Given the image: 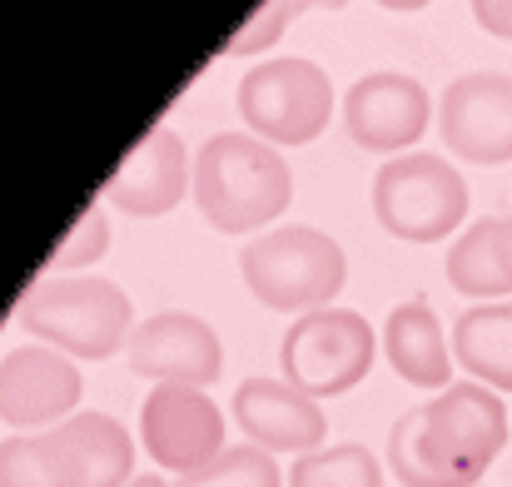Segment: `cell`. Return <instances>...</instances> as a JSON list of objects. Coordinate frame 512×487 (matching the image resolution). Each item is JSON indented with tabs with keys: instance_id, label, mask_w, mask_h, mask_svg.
Here are the masks:
<instances>
[{
	"instance_id": "cell-1",
	"label": "cell",
	"mask_w": 512,
	"mask_h": 487,
	"mask_svg": "<svg viewBox=\"0 0 512 487\" xmlns=\"http://www.w3.org/2000/svg\"><path fill=\"white\" fill-rule=\"evenodd\" d=\"M508 448V408L483 383H453L388 428V468L403 487H478Z\"/></svg>"
},
{
	"instance_id": "cell-2",
	"label": "cell",
	"mask_w": 512,
	"mask_h": 487,
	"mask_svg": "<svg viewBox=\"0 0 512 487\" xmlns=\"http://www.w3.org/2000/svg\"><path fill=\"white\" fill-rule=\"evenodd\" d=\"M189 194H194L209 229H219V234L264 229L269 234V224L294 199V169L259 135L224 130V135H209L199 145Z\"/></svg>"
},
{
	"instance_id": "cell-3",
	"label": "cell",
	"mask_w": 512,
	"mask_h": 487,
	"mask_svg": "<svg viewBox=\"0 0 512 487\" xmlns=\"http://www.w3.org/2000/svg\"><path fill=\"white\" fill-rule=\"evenodd\" d=\"M135 443L110 413H75L45 433L0 443V487H125Z\"/></svg>"
},
{
	"instance_id": "cell-4",
	"label": "cell",
	"mask_w": 512,
	"mask_h": 487,
	"mask_svg": "<svg viewBox=\"0 0 512 487\" xmlns=\"http://www.w3.org/2000/svg\"><path fill=\"white\" fill-rule=\"evenodd\" d=\"M130 319H135V304L120 284L110 279H80V274H55V279H40L35 289H25L20 309H15V324L25 333H35L45 348L65 353V358H115L125 343H130Z\"/></svg>"
},
{
	"instance_id": "cell-5",
	"label": "cell",
	"mask_w": 512,
	"mask_h": 487,
	"mask_svg": "<svg viewBox=\"0 0 512 487\" xmlns=\"http://www.w3.org/2000/svg\"><path fill=\"white\" fill-rule=\"evenodd\" d=\"M239 274L264 309L304 319V314L334 304V294L348 279V259H343L339 239H329L324 229L289 224V229L254 234L239 249Z\"/></svg>"
},
{
	"instance_id": "cell-6",
	"label": "cell",
	"mask_w": 512,
	"mask_h": 487,
	"mask_svg": "<svg viewBox=\"0 0 512 487\" xmlns=\"http://www.w3.org/2000/svg\"><path fill=\"white\" fill-rule=\"evenodd\" d=\"M234 105H239L249 135H259L274 150L279 145L299 150V145H314L329 130L334 85H329V70H319L304 55H289V60H269V65L244 70Z\"/></svg>"
},
{
	"instance_id": "cell-7",
	"label": "cell",
	"mask_w": 512,
	"mask_h": 487,
	"mask_svg": "<svg viewBox=\"0 0 512 487\" xmlns=\"http://www.w3.org/2000/svg\"><path fill=\"white\" fill-rule=\"evenodd\" d=\"M373 214L403 244H438L468 214V184L443 155H398L373 174Z\"/></svg>"
},
{
	"instance_id": "cell-8",
	"label": "cell",
	"mask_w": 512,
	"mask_h": 487,
	"mask_svg": "<svg viewBox=\"0 0 512 487\" xmlns=\"http://www.w3.org/2000/svg\"><path fill=\"white\" fill-rule=\"evenodd\" d=\"M373 358H378V338H373L368 319L353 309H314V314L294 319L279 343L284 383H294L314 403L358 388L368 378Z\"/></svg>"
},
{
	"instance_id": "cell-9",
	"label": "cell",
	"mask_w": 512,
	"mask_h": 487,
	"mask_svg": "<svg viewBox=\"0 0 512 487\" xmlns=\"http://www.w3.org/2000/svg\"><path fill=\"white\" fill-rule=\"evenodd\" d=\"M438 135L468 164L512 160V75L503 70H468L448 80L438 100Z\"/></svg>"
},
{
	"instance_id": "cell-10",
	"label": "cell",
	"mask_w": 512,
	"mask_h": 487,
	"mask_svg": "<svg viewBox=\"0 0 512 487\" xmlns=\"http://www.w3.org/2000/svg\"><path fill=\"white\" fill-rule=\"evenodd\" d=\"M140 438L160 468L194 478L224 453V418L204 388H155L140 408Z\"/></svg>"
},
{
	"instance_id": "cell-11",
	"label": "cell",
	"mask_w": 512,
	"mask_h": 487,
	"mask_svg": "<svg viewBox=\"0 0 512 487\" xmlns=\"http://www.w3.org/2000/svg\"><path fill=\"white\" fill-rule=\"evenodd\" d=\"M125 358L140 378H155L160 388H204L224 368L219 333L199 314H179V309L150 314L145 324H135Z\"/></svg>"
},
{
	"instance_id": "cell-12",
	"label": "cell",
	"mask_w": 512,
	"mask_h": 487,
	"mask_svg": "<svg viewBox=\"0 0 512 487\" xmlns=\"http://www.w3.org/2000/svg\"><path fill=\"white\" fill-rule=\"evenodd\" d=\"M428 110H433L428 90L403 70H373V75L353 80L343 95V125H348L353 145L378 150V155L418 145L428 130Z\"/></svg>"
},
{
	"instance_id": "cell-13",
	"label": "cell",
	"mask_w": 512,
	"mask_h": 487,
	"mask_svg": "<svg viewBox=\"0 0 512 487\" xmlns=\"http://www.w3.org/2000/svg\"><path fill=\"white\" fill-rule=\"evenodd\" d=\"M75 403H80V368L65 353L30 343L0 358V423L45 428L60 423Z\"/></svg>"
},
{
	"instance_id": "cell-14",
	"label": "cell",
	"mask_w": 512,
	"mask_h": 487,
	"mask_svg": "<svg viewBox=\"0 0 512 487\" xmlns=\"http://www.w3.org/2000/svg\"><path fill=\"white\" fill-rule=\"evenodd\" d=\"M234 423L244 428V443L264 453H314L329 433L324 408L279 378H244L234 388Z\"/></svg>"
},
{
	"instance_id": "cell-15",
	"label": "cell",
	"mask_w": 512,
	"mask_h": 487,
	"mask_svg": "<svg viewBox=\"0 0 512 487\" xmlns=\"http://www.w3.org/2000/svg\"><path fill=\"white\" fill-rule=\"evenodd\" d=\"M194 189V164L184 155V140L174 135L170 125H155L125 160L110 174L105 199L135 219H160L170 214L174 204Z\"/></svg>"
},
{
	"instance_id": "cell-16",
	"label": "cell",
	"mask_w": 512,
	"mask_h": 487,
	"mask_svg": "<svg viewBox=\"0 0 512 487\" xmlns=\"http://www.w3.org/2000/svg\"><path fill=\"white\" fill-rule=\"evenodd\" d=\"M383 353L393 363L398 378H408L413 388H453V358H448V338L438 328V314L428 309V299H408L388 314L383 324Z\"/></svg>"
},
{
	"instance_id": "cell-17",
	"label": "cell",
	"mask_w": 512,
	"mask_h": 487,
	"mask_svg": "<svg viewBox=\"0 0 512 487\" xmlns=\"http://www.w3.org/2000/svg\"><path fill=\"white\" fill-rule=\"evenodd\" d=\"M448 284L468 299H503L512 294V214L478 219L448 249Z\"/></svg>"
},
{
	"instance_id": "cell-18",
	"label": "cell",
	"mask_w": 512,
	"mask_h": 487,
	"mask_svg": "<svg viewBox=\"0 0 512 487\" xmlns=\"http://www.w3.org/2000/svg\"><path fill=\"white\" fill-rule=\"evenodd\" d=\"M453 358L483 383L512 393V304L463 309L453 324Z\"/></svg>"
},
{
	"instance_id": "cell-19",
	"label": "cell",
	"mask_w": 512,
	"mask_h": 487,
	"mask_svg": "<svg viewBox=\"0 0 512 487\" xmlns=\"http://www.w3.org/2000/svg\"><path fill=\"white\" fill-rule=\"evenodd\" d=\"M289 487H383V468L363 443H334L299 458Z\"/></svg>"
},
{
	"instance_id": "cell-20",
	"label": "cell",
	"mask_w": 512,
	"mask_h": 487,
	"mask_svg": "<svg viewBox=\"0 0 512 487\" xmlns=\"http://www.w3.org/2000/svg\"><path fill=\"white\" fill-rule=\"evenodd\" d=\"M184 487H284V478H279L274 453H264L254 443H239V448H224L204 473L184 478Z\"/></svg>"
},
{
	"instance_id": "cell-21",
	"label": "cell",
	"mask_w": 512,
	"mask_h": 487,
	"mask_svg": "<svg viewBox=\"0 0 512 487\" xmlns=\"http://www.w3.org/2000/svg\"><path fill=\"white\" fill-rule=\"evenodd\" d=\"M105 249H110V219H105L100 204H90V209L75 219L70 239L50 254V269H85V264H95Z\"/></svg>"
},
{
	"instance_id": "cell-22",
	"label": "cell",
	"mask_w": 512,
	"mask_h": 487,
	"mask_svg": "<svg viewBox=\"0 0 512 487\" xmlns=\"http://www.w3.org/2000/svg\"><path fill=\"white\" fill-rule=\"evenodd\" d=\"M284 25H289V5H264L254 20H244L239 25V35L224 45V55H244V50H264V45H274L279 35H284Z\"/></svg>"
},
{
	"instance_id": "cell-23",
	"label": "cell",
	"mask_w": 512,
	"mask_h": 487,
	"mask_svg": "<svg viewBox=\"0 0 512 487\" xmlns=\"http://www.w3.org/2000/svg\"><path fill=\"white\" fill-rule=\"evenodd\" d=\"M473 20H478L488 35L512 40V0H478V5H473Z\"/></svg>"
},
{
	"instance_id": "cell-24",
	"label": "cell",
	"mask_w": 512,
	"mask_h": 487,
	"mask_svg": "<svg viewBox=\"0 0 512 487\" xmlns=\"http://www.w3.org/2000/svg\"><path fill=\"white\" fill-rule=\"evenodd\" d=\"M125 487H170V483H165V478H155V473H140L135 483H125Z\"/></svg>"
}]
</instances>
